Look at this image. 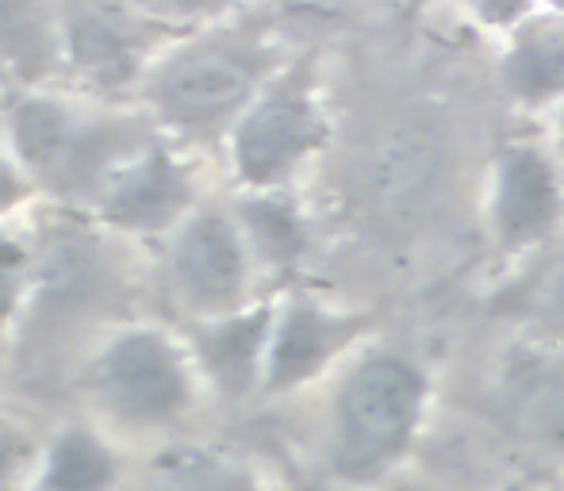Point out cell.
Here are the masks:
<instances>
[{
  "label": "cell",
  "mask_w": 564,
  "mask_h": 491,
  "mask_svg": "<svg viewBox=\"0 0 564 491\" xmlns=\"http://www.w3.org/2000/svg\"><path fill=\"white\" fill-rule=\"evenodd\" d=\"M82 411L112 430L134 454L185 430L208 411L212 392L181 323H108L82 346L74 365Z\"/></svg>",
  "instance_id": "6da1fadb"
},
{
  "label": "cell",
  "mask_w": 564,
  "mask_h": 491,
  "mask_svg": "<svg viewBox=\"0 0 564 491\" xmlns=\"http://www.w3.org/2000/svg\"><path fill=\"white\" fill-rule=\"evenodd\" d=\"M431 377L400 346L365 342L330 372L323 465L341 484H380L415 449Z\"/></svg>",
  "instance_id": "7a4b0ae2"
},
{
  "label": "cell",
  "mask_w": 564,
  "mask_h": 491,
  "mask_svg": "<svg viewBox=\"0 0 564 491\" xmlns=\"http://www.w3.org/2000/svg\"><path fill=\"white\" fill-rule=\"evenodd\" d=\"M269 66L273 54L253 35L227 31L196 39L150 74L147 97L173 131L193 139L230 134L238 116L269 85Z\"/></svg>",
  "instance_id": "3957f363"
},
{
  "label": "cell",
  "mask_w": 564,
  "mask_h": 491,
  "mask_svg": "<svg viewBox=\"0 0 564 491\" xmlns=\"http://www.w3.org/2000/svg\"><path fill=\"white\" fill-rule=\"evenodd\" d=\"M8 131L15 157L35 185L89 200L127 157L150 146L127 123L82 120L66 105L46 97H23L8 116Z\"/></svg>",
  "instance_id": "277c9868"
},
{
  "label": "cell",
  "mask_w": 564,
  "mask_h": 491,
  "mask_svg": "<svg viewBox=\"0 0 564 491\" xmlns=\"http://www.w3.org/2000/svg\"><path fill=\"white\" fill-rule=\"evenodd\" d=\"M253 273L258 258L235 211L193 208L165 246V296L181 323L227 315L258 299Z\"/></svg>",
  "instance_id": "5b68a950"
},
{
  "label": "cell",
  "mask_w": 564,
  "mask_h": 491,
  "mask_svg": "<svg viewBox=\"0 0 564 491\" xmlns=\"http://www.w3.org/2000/svg\"><path fill=\"white\" fill-rule=\"evenodd\" d=\"M327 142V116L304 66L273 77L230 127V162L246 188H281Z\"/></svg>",
  "instance_id": "8992f818"
},
{
  "label": "cell",
  "mask_w": 564,
  "mask_h": 491,
  "mask_svg": "<svg viewBox=\"0 0 564 491\" xmlns=\"http://www.w3.org/2000/svg\"><path fill=\"white\" fill-rule=\"evenodd\" d=\"M372 330L369 312L335 307L312 292H289L276 299L273 338H269L261 403L284 400L315 380L330 377Z\"/></svg>",
  "instance_id": "52a82bcc"
},
{
  "label": "cell",
  "mask_w": 564,
  "mask_h": 491,
  "mask_svg": "<svg viewBox=\"0 0 564 491\" xmlns=\"http://www.w3.org/2000/svg\"><path fill=\"white\" fill-rule=\"evenodd\" d=\"M488 227L507 253L550 250L564 231V157L542 142H507L491 162Z\"/></svg>",
  "instance_id": "ba28073f"
},
{
  "label": "cell",
  "mask_w": 564,
  "mask_h": 491,
  "mask_svg": "<svg viewBox=\"0 0 564 491\" xmlns=\"http://www.w3.org/2000/svg\"><path fill=\"white\" fill-rule=\"evenodd\" d=\"M93 208L112 231L173 234L196 208L193 173L173 150L142 146L100 185Z\"/></svg>",
  "instance_id": "9c48e42d"
},
{
  "label": "cell",
  "mask_w": 564,
  "mask_h": 491,
  "mask_svg": "<svg viewBox=\"0 0 564 491\" xmlns=\"http://www.w3.org/2000/svg\"><path fill=\"white\" fill-rule=\"evenodd\" d=\"M273 319H276V299L258 296L246 307H238V312L181 323L216 403L242 407V403L261 400Z\"/></svg>",
  "instance_id": "30bf717a"
},
{
  "label": "cell",
  "mask_w": 564,
  "mask_h": 491,
  "mask_svg": "<svg viewBox=\"0 0 564 491\" xmlns=\"http://www.w3.org/2000/svg\"><path fill=\"white\" fill-rule=\"evenodd\" d=\"M134 449L85 411L46 426L43 454L23 491H127Z\"/></svg>",
  "instance_id": "8fae6325"
},
{
  "label": "cell",
  "mask_w": 564,
  "mask_h": 491,
  "mask_svg": "<svg viewBox=\"0 0 564 491\" xmlns=\"http://www.w3.org/2000/svg\"><path fill=\"white\" fill-rule=\"evenodd\" d=\"M499 400L511 426L538 449L564 454V342L538 338L503 361Z\"/></svg>",
  "instance_id": "7c38bea8"
},
{
  "label": "cell",
  "mask_w": 564,
  "mask_h": 491,
  "mask_svg": "<svg viewBox=\"0 0 564 491\" xmlns=\"http://www.w3.org/2000/svg\"><path fill=\"white\" fill-rule=\"evenodd\" d=\"M127 491H265L242 457L200 441H162L139 449Z\"/></svg>",
  "instance_id": "4fadbf2b"
},
{
  "label": "cell",
  "mask_w": 564,
  "mask_h": 491,
  "mask_svg": "<svg viewBox=\"0 0 564 491\" xmlns=\"http://www.w3.org/2000/svg\"><path fill=\"white\" fill-rule=\"evenodd\" d=\"M499 77L514 105L557 108L564 100V12H534L511 28Z\"/></svg>",
  "instance_id": "5bb4252c"
},
{
  "label": "cell",
  "mask_w": 564,
  "mask_h": 491,
  "mask_svg": "<svg viewBox=\"0 0 564 491\" xmlns=\"http://www.w3.org/2000/svg\"><path fill=\"white\" fill-rule=\"evenodd\" d=\"M69 54L100 85H123L139 74L147 35L112 4H77L69 15Z\"/></svg>",
  "instance_id": "9a60e30c"
},
{
  "label": "cell",
  "mask_w": 564,
  "mask_h": 491,
  "mask_svg": "<svg viewBox=\"0 0 564 491\" xmlns=\"http://www.w3.org/2000/svg\"><path fill=\"white\" fill-rule=\"evenodd\" d=\"M235 216L261 269H289L307 253V223L281 188H250Z\"/></svg>",
  "instance_id": "2e32d148"
},
{
  "label": "cell",
  "mask_w": 564,
  "mask_h": 491,
  "mask_svg": "<svg viewBox=\"0 0 564 491\" xmlns=\"http://www.w3.org/2000/svg\"><path fill=\"white\" fill-rule=\"evenodd\" d=\"M0 58L20 77H43L54 62V0H0Z\"/></svg>",
  "instance_id": "e0dca14e"
},
{
  "label": "cell",
  "mask_w": 564,
  "mask_h": 491,
  "mask_svg": "<svg viewBox=\"0 0 564 491\" xmlns=\"http://www.w3.org/2000/svg\"><path fill=\"white\" fill-rule=\"evenodd\" d=\"M39 284V250L28 239L0 227V338L12 342V330L28 315Z\"/></svg>",
  "instance_id": "ac0fdd59"
},
{
  "label": "cell",
  "mask_w": 564,
  "mask_h": 491,
  "mask_svg": "<svg viewBox=\"0 0 564 491\" xmlns=\"http://www.w3.org/2000/svg\"><path fill=\"white\" fill-rule=\"evenodd\" d=\"M514 307L527 315V323L542 338L564 342V246L545 253L534 265V273L519 284Z\"/></svg>",
  "instance_id": "d6986e66"
},
{
  "label": "cell",
  "mask_w": 564,
  "mask_h": 491,
  "mask_svg": "<svg viewBox=\"0 0 564 491\" xmlns=\"http://www.w3.org/2000/svg\"><path fill=\"white\" fill-rule=\"evenodd\" d=\"M46 426L0 403V491H23L43 454Z\"/></svg>",
  "instance_id": "ffe728a7"
},
{
  "label": "cell",
  "mask_w": 564,
  "mask_h": 491,
  "mask_svg": "<svg viewBox=\"0 0 564 491\" xmlns=\"http://www.w3.org/2000/svg\"><path fill=\"white\" fill-rule=\"evenodd\" d=\"M31 173L20 165V157H8L0 154V227H8V219L28 204L31 196Z\"/></svg>",
  "instance_id": "44dd1931"
},
{
  "label": "cell",
  "mask_w": 564,
  "mask_h": 491,
  "mask_svg": "<svg viewBox=\"0 0 564 491\" xmlns=\"http://www.w3.org/2000/svg\"><path fill=\"white\" fill-rule=\"evenodd\" d=\"M473 12L480 15L488 28H519L527 15H534V4L538 0H468Z\"/></svg>",
  "instance_id": "7402d4cb"
},
{
  "label": "cell",
  "mask_w": 564,
  "mask_h": 491,
  "mask_svg": "<svg viewBox=\"0 0 564 491\" xmlns=\"http://www.w3.org/2000/svg\"><path fill=\"white\" fill-rule=\"evenodd\" d=\"M134 4L150 12H204V8H216L219 0H134Z\"/></svg>",
  "instance_id": "603a6c76"
},
{
  "label": "cell",
  "mask_w": 564,
  "mask_h": 491,
  "mask_svg": "<svg viewBox=\"0 0 564 491\" xmlns=\"http://www.w3.org/2000/svg\"><path fill=\"white\" fill-rule=\"evenodd\" d=\"M557 154L564 157V100L557 105Z\"/></svg>",
  "instance_id": "cb8c5ba5"
},
{
  "label": "cell",
  "mask_w": 564,
  "mask_h": 491,
  "mask_svg": "<svg viewBox=\"0 0 564 491\" xmlns=\"http://www.w3.org/2000/svg\"><path fill=\"white\" fill-rule=\"evenodd\" d=\"M4 353H8V342L0 338V388H4Z\"/></svg>",
  "instance_id": "d4e9b609"
},
{
  "label": "cell",
  "mask_w": 564,
  "mask_h": 491,
  "mask_svg": "<svg viewBox=\"0 0 564 491\" xmlns=\"http://www.w3.org/2000/svg\"><path fill=\"white\" fill-rule=\"evenodd\" d=\"M550 4L557 8V12H564V0H550Z\"/></svg>",
  "instance_id": "484cf974"
},
{
  "label": "cell",
  "mask_w": 564,
  "mask_h": 491,
  "mask_svg": "<svg viewBox=\"0 0 564 491\" xmlns=\"http://www.w3.org/2000/svg\"><path fill=\"white\" fill-rule=\"evenodd\" d=\"M507 491H542V488H507Z\"/></svg>",
  "instance_id": "4316f807"
}]
</instances>
